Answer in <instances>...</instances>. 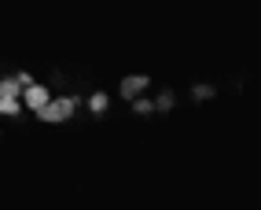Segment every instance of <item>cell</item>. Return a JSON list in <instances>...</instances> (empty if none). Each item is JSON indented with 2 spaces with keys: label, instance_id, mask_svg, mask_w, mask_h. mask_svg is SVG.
<instances>
[{
  "label": "cell",
  "instance_id": "3",
  "mask_svg": "<svg viewBox=\"0 0 261 210\" xmlns=\"http://www.w3.org/2000/svg\"><path fill=\"white\" fill-rule=\"evenodd\" d=\"M22 92H26V103H30V107H37V111H41V107H44V103L51 100V96H48V92L41 89V85H26V89H22Z\"/></svg>",
  "mask_w": 261,
  "mask_h": 210
},
{
  "label": "cell",
  "instance_id": "4",
  "mask_svg": "<svg viewBox=\"0 0 261 210\" xmlns=\"http://www.w3.org/2000/svg\"><path fill=\"white\" fill-rule=\"evenodd\" d=\"M136 89H144V78H129L125 81V92H136Z\"/></svg>",
  "mask_w": 261,
  "mask_h": 210
},
{
  "label": "cell",
  "instance_id": "2",
  "mask_svg": "<svg viewBox=\"0 0 261 210\" xmlns=\"http://www.w3.org/2000/svg\"><path fill=\"white\" fill-rule=\"evenodd\" d=\"M74 107H77L74 100H48L44 107H41V118L44 122H63V118L74 114Z\"/></svg>",
  "mask_w": 261,
  "mask_h": 210
},
{
  "label": "cell",
  "instance_id": "1",
  "mask_svg": "<svg viewBox=\"0 0 261 210\" xmlns=\"http://www.w3.org/2000/svg\"><path fill=\"white\" fill-rule=\"evenodd\" d=\"M30 85V78H8L0 85V111L4 114H19V92Z\"/></svg>",
  "mask_w": 261,
  "mask_h": 210
},
{
  "label": "cell",
  "instance_id": "5",
  "mask_svg": "<svg viewBox=\"0 0 261 210\" xmlns=\"http://www.w3.org/2000/svg\"><path fill=\"white\" fill-rule=\"evenodd\" d=\"M92 107H96V111H103V107H107V96L96 92V96H92Z\"/></svg>",
  "mask_w": 261,
  "mask_h": 210
}]
</instances>
